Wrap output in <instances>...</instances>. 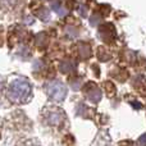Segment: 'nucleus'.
Segmentation results:
<instances>
[{"label": "nucleus", "mask_w": 146, "mask_h": 146, "mask_svg": "<svg viewBox=\"0 0 146 146\" xmlns=\"http://www.w3.org/2000/svg\"><path fill=\"white\" fill-rule=\"evenodd\" d=\"M32 90L28 81L23 78H15L14 81L10 82L7 90V96L12 103L15 104H25L30 100Z\"/></svg>", "instance_id": "f257e3e1"}, {"label": "nucleus", "mask_w": 146, "mask_h": 146, "mask_svg": "<svg viewBox=\"0 0 146 146\" xmlns=\"http://www.w3.org/2000/svg\"><path fill=\"white\" fill-rule=\"evenodd\" d=\"M48 95L50 96L53 100H63L67 95V88L63 83L60 82H51L46 88Z\"/></svg>", "instance_id": "f03ea898"}, {"label": "nucleus", "mask_w": 146, "mask_h": 146, "mask_svg": "<svg viewBox=\"0 0 146 146\" xmlns=\"http://www.w3.org/2000/svg\"><path fill=\"white\" fill-rule=\"evenodd\" d=\"M139 144H140V145H142V146H146V135H144V136L140 137Z\"/></svg>", "instance_id": "7ed1b4c3"}]
</instances>
